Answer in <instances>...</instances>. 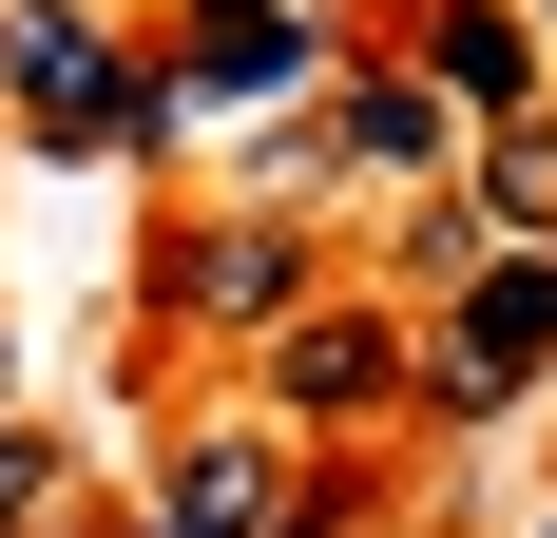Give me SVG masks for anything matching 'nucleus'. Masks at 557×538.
<instances>
[{
  "mask_svg": "<svg viewBox=\"0 0 557 538\" xmlns=\"http://www.w3.org/2000/svg\"><path fill=\"white\" fill-rule=\"evenodd\" d=\"M481 250H500V231L461 212V173H443V193H404V212H385V269H404V289H423V308H443V289H461V269H481Z\"/></svg>",
  "mask_w": 557,
  "mask_h": 538,
  "instance_id": "9d476101",
  "label": "nucleus"
},
{
  "mask_svg": "<svg viewBox=\"0 0 557 538\" xmlns=\"http://www.w3.org/2000/svg\"><path fill=\"white\" fill-rule=\"evenodd\" d=\"M288 308H327V231L308 212H173L154 231V327H212V346H270Z\"/></svg>",
  "mask_w": 557,
  "mask_h": 538,
  "instance_id": "39448f33",
  "label": "nucleus"
},
{
  "mask_svg": "<svg viewBox=\"0 0 557 538\" xmlns=\"http://www.w3.org/2000/svg\"><path fill=\"white\" fill-rule=\"evenodd\" d=\"M0 424H20V346H0Z\"/></svg>",
  "mask_w": 557,
  "mask_h": 538,
  "instance_id": "ddd939ff",
  "label": "nucleus"
},
{
  "mask_svg": "<svg viewBox=\"0 0 557 538\" xmlns=\"http://www.w3.org/2000/svg\"><path fill=\"white\" fill-rule=\"evenodd\" d=\"M519 20H539V58H557V0H519Z\"/></svg>",
  "mask_w": 557,
  "mask_h": 538,
  "instance_id": "4468645a",
  "label": "nucleus"
},
{
  "mask_svg": "<svg viewBox=\"0 0 557 538\" xmlns=\"http://www.w3.org/2000/svg\"><path fill=\"white\" fill-rule=\"evenodd\" d=\"M385 58L461 115V155H481L500 115H539V97H557V58H539V20H519V0H404V39H385Z\"/></svg>",
  "mask_w": 557,
  "mask_h": 538,
  "instance_id": "0eeeda50",
  "label": "nucleus"
},
{
  "mask_svg": "<svg viewBox=\"0 0 557 538\" xmlns=\"http://www.w3.org/2000/svg\"><path fill=\"white\" fill-rule=\"evenodd\" d=\"M0 135L58 155V173L154 155V39L115 0H0Z\"/></svg>",
  "mask_w": 557,
  "mask_h": 538,
  "instance_id": "f03ea898",
  "label": "nucleus"
},
{
  "mask_svg": "<svg viewBox=\"0 0 557 538\" xmlns=\"http://www.w3.org/2000/svg\"><path fill=\"white\" fill-rule=\"evenodd\" d=\"M0 519H58V462H39L20 424H0Z\"/></svg>",
  "mask_w": 557,
  "mask_h": 538,
  "instance_id": "9b49d317",
  "label": "nucleus"
},
{
  "mask_svg": "<svg viewBox=\"0 0 557 538\" xmlns=\"http://www.w3.org/2000/svg\"><path fill=\"white\" fill-rule=\"evenodd\" d=\"M461 212L500 231V250H557V97H539V115H500V135L461 155Z\"/></svg>",
  "mask_w": 557,
  "mask_h": 538,
  "instance_id": "1a4fd4ad",
  "label": "nucleus"
},
{
  "mask_svg": "<svg viewBox=\"0 0 557 538\" xmlns=\"http://www.w3.org/2000/svg\"><path fill=\"white\" fill-rule=\"evenodd\" d=\"M308 155H327V193H385V212H404V193H443V173H461V115L423 97L404 58H346L327 97H308Z\"/></svg>",
  "mask_w": 557,
  "mask_h": 538,
  "instance_id": "423d86ee",
  "label": "nucleus"
},
{
  "mask_svg": "<svg viewBox=\"0 0 557 538\" xmlns=\"http://www.w3.org/2000/svg\"><path fill=\"white\" fill-rule=\"evenodd\" d=\"M519 538H557V481H539V500H519Z\"/></svg>",
  "mask_w": 557,
  "mask_h": 538,
  "instance_id": "f8f14e48",
  "label": "nucleus"
},
{
  "mask_svg": "<svg viewBox=\"0 0 557 538\" xmlns=\"http://www.w3.org/2000/svg\"><path fill=\"white\" fill-rule=\"evenodd\" d=\"M0 538H39V519H0Z\"/></svg>",
  "mask_w": 557,
  "mask_h": 538,
  "instance_id": "2eb2a0df",
  "label": "nucleus"
},
{
  "mask_svg": "<svg viewBox=\"0 0 557 538\" xmlns=\"http://www.w3.org/2000/svg\"><path fill=\"white\" fill-rule=\"evenodd\" d=\"M154 39V155H212V135H250V115H308L346 77V20L327 0H173V20H135Z\"/></svg>",
  "mask_w": 557,
  "mask_h": 538,
  "instance_id": "f257e3e1",
  "label": "nucleus"
},
{
  "mask_svg": "<svg viewBox=\"0 0 557 538\" xmlns=\"http://www.w3.org/2000/svg\"><path fill=\"white\" fill-rule=\"evenodd\" d=\"M250 384H270V424H288V442H385L404 404H423V308L327 289V308H288L270 346H250Z\"/></svg>",
  "mask_w": 557,
  "mask_h": 538,
  "instance_id": "7ed1b4c3",
  "label": "nucleus"
},
{
  "mask_svg": "<svg viewBox=\"0 0 557 538\" xmlns=\"http://www.w3.org/2000/svg\"><path fill=\"white\" fill-rule=\"evenodd\" d=\"M557 384V250H481L443 289V308H423V424H519V404H539Z\"/></svg>",
  "mask_w": 557,
  "mask_h": 538,
  "instance_id": "20e7f679",
  "label": "nucleus"
},
{
  "mask_svg": "<svg viewBox=\"0 0 557 538\" xmlns=\"http://www.w3.org/2000/svg\"><path fill=\"white\" fill-rule=\"evenodd\" d=\"M288 500H308V442L288 424H193L173 481H154V538H270Z\"/></svg>",
  "mask_w": 557,
  "mask_h": 538,
  "instance_id": "6e6552de",
  "label": "nucleus"
}]
</instances>
